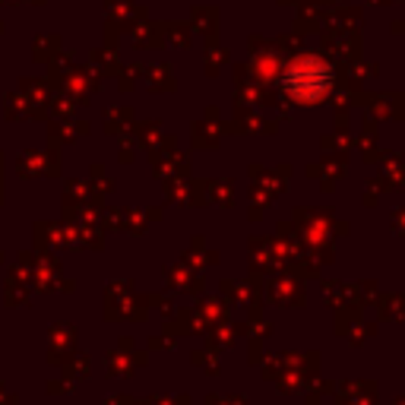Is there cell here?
Segmentation results:
<instances>
[{
	"label": "cell",
	"mask_w": 405,
	"mask_h": 405,
	"mask_svg": "<svg viewBox=\"0 0 405 405\" xmlns=\"http://www.w3.org/2000/svg\"><path fill=\"white\" fill-rule=\"evenodd\" d=\"M282 86H285V95L295 102H320L332 89V67L320 54H304L285 67Z\"/></svg>",
	"instance_id": "obj_1"
}]
</instances>
